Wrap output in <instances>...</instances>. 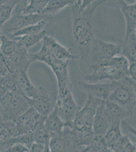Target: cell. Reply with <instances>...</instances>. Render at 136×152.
Here are the masks:
<instances>
[{"instance_id": "cell-1", "label": "cell", "mask_w": 136, "mask_h": 152, "mask_svg": "<svg viewBox=\"0 0 136 152\" xmlns=\"http://www.w3.org/2000/svg\"><path fill=\"white\" fill-rule=\"evenodd\" d=\"M106 1H76L72 6L73 38L81 53L80 67L86 72V64L94 40L92 19L96 8Z\"/></svg>"}, {"instance_id": "cell-2", "label": "cell", "mask_w": 136, "mask_h": 152, "mask_svg": "<svg viewBox=\"0 0 136 152\" xmlns=\"http://www.w3.org/2000/svg\"><path fill=\"white\" fill-rule=\"evenodd\" d=\"M5 121H15L32 107L31 100L17 92L10 91L0 98Z\"/></svg>"}, {"instance_id": "cell-3", "label": "cell", "mask_w": 136, "mask_h": 152, "mask_svg": "<svg viewBox=\"0 0 136 152\" xmlns=\"http://www.w3.org/2000/svg\"><path fill=\"white\" fill-rule=\"evenodd\" d=\"M103 100L87 96L85 105L80 107L73 123V128L80 132H93V120L99 105Z\"/></svg>"}, {"instance_id": "cell-4", "label": "cell", "mask_w": 136, "mask_h": 152, "mask_svg": "<svg viewBox=\"0 0 136 152\" xmlns=\"http://www.w3.org/2000/svg\"><path fill=\"white\" fill-rule=\"evenodd\" d=\"M108 99L120 105L133 115L136 107V94L133 81L129 76L119 81L117 86L112 91Z\"/></svg>"}, {"instance_id": "cell-5", "label": "cell", "mask_w": 136, "mask_h": 152, "mask_svg": "<svg viewBox=\"0 0 136 152\" xmlns=\"http://www.w3.org/2000/svg\"><path fill=\"white\" fill-rule=\"evenodd\" d=\"M49 145L51 152H81L85 147L79 145L73 128L69 127L52 135Z\"/></svg>"}, {"instance_id": "cell-6", "label": "cell", "mask_w": 136, "mask_h": 152, "mask_svg": "<svg viewBox=\"0 0 136 152\" xmlns=\"http://www.w3.org/2000/svg\"><path fill=\"white\" fill-rule=\"evenodd\" d=\"M88 67L91 72L86 74L84 77L85 81L88 83H96L104 80L109 81H119L124 79L128 76L127 73L109 66L90 65Z\"/></svg>"}, {"instance_id": "cell-7", "label": "cell", "mask_w": 136, "mask_h": 152, "mask_svg": "<svg viewBox=\"0 0 136 152\" xmlns=\"http://www.w3.org/2000/svg\"><path fill=\"white\" fill-rule=\"evenodd\" d=\"M50 18H51L42 14L12 15L11 18L2 27L1 35L10 37L13 34L26 26L37 23L43 19Z\"/></svg>"}, {"instance_id": "cell-8", "label": "cell", "mask_w": 136, "mask_h": 152, "mask_svg": "<svg viewBox=\"0 0 136 152\" xmlns=\"http://www.w3.org/2000/svg\"><path fill=\"white\" fill-rule=\"evenodd\" d=\"M56 107L65 127L73 128V121L80 107L74 99L72 92L62 96H57Z\"/></svg>"}, {"instance_id": "cell-9", "label": "cell", "mask_w": 136, "mask_h": 152, "mask_svg": "<svg viewBox=\"0 0 136 152\" xmlns=\"http://www.w3.org/2000/svg\"><path fill=\"white\" fill-rule=\"evenodd\" d=\"M69 62H64L54 58L48 66L55 75L57 83V96H62L72 92L73 86L69 74Z\"/></svg>"}, {"instance_id": "cell-10", "label": "cell", "mask_w": 136, "mask_h": 152, "mask_svg": "<svg viewBox=\"0 0 136 152\" xmlns=\"http://www.w3.org/2000/svg\"><path fill=\"white\" fill-rule=\"evenodd\" d=\"M45 118L33 107H30L15 121L18 135L33 133L37 128L44 124Z\"/></svg>"}, {"instance_id": "cell-11", "label": "cell", "mask_w": 136, "mask_h": 152, "mask_svg": "<svg viewBox=\"0 0 136 152\" xmlns=\"http://www.w3.org/2000/svg\"><path fill=\"white\" fill-rule=\"evenodd\" d=\"M93 47V55H90L93 63L90 66L98 64L102 61L119 56L122 52L121 45L100 39L94 40Z\"/></svg>"}, {"instance_id": "cell-12", "label": "cell", "mask_w": 136, "mask_h": 152, "mask_svg": "<svg viewBox=\"0 0 136 152\" xmlns=\"http://www.w3.org/2000/svg\"><path fill=\"white\" fill-rule=\"evenodd\" d=\"M57 96L43 87H38L36 95L31 100L32 106L39 114L46 117L55 107Z\"/></svg>"}, {"instance_id": "cell-13", "label": "cell", "mask_w": 136, "mask_h": 152, "mask_svg": "<svg viewBox=\"0 0 136 152\" xmlns=\"http://www.w3.org/2000/svg\"><path fill=\"white\" fill-rule=\"evenodd\" d=\"M119 81H111L106 83H88L80 81L79 86L87 95L91 96L103 101L107 100L112 91L117 86Z\"/></svg>"}, {"instance_id": "cell-14", "label": "cell", "mask_w": 136, "mask_h": 152, "mask_svg": "<svg viewBox=\"0 0 136 152\" xmlns=\"http://www.w3.org/2000/svg\"><path fill=\"white\" fill-rule=\"evenodd\" d=\"M43 41V46L57 60L64 62H69L70 60L79 59L78 56L74 53L71 49L65 47L50 35L45 37Z\"/></svg>"}, {"instance_id": "cell-15", "label": "cell", "mask_w": 136, "mask_h": 152, "mask_svg": "<svg viewBox=\"0 0 136 152\" xmlns=\"http://www.w3.org/2000/svg\"><path fill=\"white\" fill-rule=\"evenodd\" d=\"M114 3L119 7L126 21L125 36L136 32V1L134 3L128 4L122 0L115 1Z\"/></svg>"}, {"instance_id": "cell-16", "label": "cell", "mask_w": 136, "mask_h": 152, "mask_svg": "<svg viewBox=\"0 0 136 152\" xmlns=\"http://www.w3.org/2000/svg\"><path fill=\"white\" fill-rule=\"evenodd\" d=\"M104 106L110 125L116 122L122 123V121L132 115L120 105L108 99L104 101Z\"/></svg>"}, {"instance_id": "cell-17", "label": "cell", "mask_w": 136, "mask_h": 152, "mask_svg": "<svg viewBox=\"0 0 136 152\" xmlns=\"http://www.w3.org/2000/svg\"><path fill=\"white\" fill-rule=\"evenodd\" d=\"M29 54L28 49L21 44L17 50L9 57L15 68L16 74L28 71L32 62L29 58Z\"/></svg>"}, {"instance_id": "cell-18", "label": "cell", "mask_w": 136, "mask_h": 152, "mask_svg": "<svg viewBox=\"0 0 136 152\" xmlns=\"http://www.w3.org/2000/svg\"><path fill=\"white\" fill-rule=\"evenodd\" d=\"M110 125V123L105 113L103 101L98 108L93 120V130L94 134L104 136Z\"/></svg>"}, {"instance_id": "cell-19", "label": "cell", "mask_w": 136, "mask_h": 152, "mask_svg": "<svg viewBox=\"0 0 136 152\" xmlns=\"http://www.w3.org/2000/svg\"><path fill=\"white\" fill-rule=\"evenodd\" d=\"M16 75L18 85L21 91L28 99L32 100L36 95L38 88L35 86L29 79L27 72H21Z\"/></svg>"}, {"instance_id": "cell-20", "label": "cell", "mask_w": 136, "mask_h": 152, "mask_svg": "<svg viewBox=\"0 0 136 152\" xmlns=\"http://www.w3.org/2000/svg\"><path fill=\"white\" fill-rule=\"evenodd\" d=\"M44 126L52 135L60 133L65 127L64 122L61 119L57 112V107L45 118Z\"/></svg>"}, {"instance_id": "cell-21", "label": "cell", "mask_w": 136, "mask_h": 152, "mask_svg": "<svg viewBox=\"0 0 136 152\" xmlns=\"http://www.w3.org/2000/svg\"><path fill=\"white\" fill-rule=\"evenodd\" d=\"M76 1L70 0H49L42 15L51 18L52 16L62 10L68 6H72Z\"/></svg>"}, {"instance_id": "cell-22", "label": "cell", "mask_w": 136, "mask_h": 152, "mask_svg": "<svg viewBox=\"0 0 136 152\" xmlns=\"http://www.w3.org/2000/svg\"><path fill=\"white\" fill-rule=\"evenodd\" d=\"M122 53L129 63L134 62L136 57V32L125 36Z\"/></svg>"}, {"instance_id": "cell-23", "label": "cell", "mask_w": 136, "mask_h": 152, "mask_svg": "<svg viewBox=\"0 0 136 152\" xmlns=\"http://www.w3.org/2000/svg\"><path fill=\"white\" fill-rule=\"evenodd\" d=\"M50 19H44L37 23L29 25L26 26L18 31L13 34L9 38H14L18 37L35 35L41 33L46 28L48 25V21Z\"/></svg>"}, {"instance_id": "cell-24", "label": "cell", "mask_w": 136, "mask_h": 152, "mask_svg": "<svg viewBox=\"0 0 136 152\" xmlns=\"http://www.w3.org/2000/svg\"><path fill=\"white\" fill-rule=\"evenodd\" d=\"M18 1L0 0V34L3 26L11 18L14 7Z\"/></svg>"}, {"instance_id": "cell-25", "label": "cell", "mask_w": 136, "mask_h": 152, "mask_svg": "<svg viewBox=\"0 0 136 152\" xmlns=\"http://www.w3.org/2000/svg\"><path fill=\"white\" fill-rule=\"evenodd\" d=\"M121 122L112 123L104 135L107 145L111 148L123 135L121 129Z\"/></svg>"}, {"instance_id": "cell-26", "label": "cell", "mask_w": 136, "mask_h": 152, "mask_svg": "<svg viewBox=\"0 0 136 152\" xmlns=\"http://www.w3.org/2000/svg\"><path fill=\"white\" fill-rule=\"evenodd\" d=\"M48 35H49V31L46 28L41 33L37 34L10 38H13L18 41L23 46L28 50L29 49L38 43L41 40H43L44 38Z\"/></svg>"}, {"instance_id": "cell-27", "label": "cell", "mask_w": 136, "mask_h": 152, "mask_svg": "<svg viewBox=\"0 0 136 152\" xmlns=\"http://www.w3.org/2000/svg\"><path fill=\"white\" fill-rule=\"evenodd\" d=\"M129 61L124 56H117L113 57L112 58L104 60L96 65L101 66H109L115 67L116 69L121 70L127 73L128 74V71L129 66ZM96 65V64H94Z\"/></svg>"}, {"instance_id": "cell-28", "label": "cell", "mask_w": 136, "mask_h": 152, "mask_svg": "<svg viewBox=\"0 0 136 152\" xmlns=\"http://www.w3.org/2000/svg\"><path fill=\"white\" fill-rule=\"evenodd\" d=\"M1 44L0 52L4 55L9 57L20 46L21 43L13 38L1 35Z\"/></svg>"}, {"instance_id": "cell-29", "label": "cell", "mask_w": 136, "mask_h": 152, "mask_svg": "<svg viewBox=\"0 0 136 152\" xmlns=\"http://www.w3.org/2000/svg\"><path fill=\"white\" fill-rule=\"evenodd\" d=\"M48 1L46 0H30L23 12V15L42 14L45 10Z\"/></svg>"}, {"instance_id": "cell-30", "label": "cell", "mask_w": 136, "mask_h": 152, "mask_svg": "<svg viewBox=\"0 0 136 152\" xmlns=\"http://www.w3.org/2000/svg\"><path fill=\"white\" fill-rule=\"evenodd\" d=\"M110 149L114 152H136V143L132 142L128 135H123Z\"/></svg>"}, {"instance_id": "cell-31", "label": "cell", "mask_w": 136, "mask_h": 152, "mask_svg": "<svg viewBox=\"0 0 136 152\" xmlns=\"http://www.w3.org/2000/svg\"><path fill=\"white\" fill-rule=\"evenodd\" d=\"M35 142L40 143H49L51 135L45 129L44 124L39 126L34 132Z\"/></svg>"}, {"instance_id": "cell-32", "label": "cell", "mask_w": 136, "mask_h": 152, "mask_svg": "<svg viewBox=\"0 0 136 152\" xmlns=\"http://www.w3.org/2000/svg\"><path fill=\"white\" fill-rule=\"evenodd\" d=\"M29 152H51L49 143L34 142L29 149Z\"/></svg>"}, {"instance_id": "cell-33", "label": "cell", "mask_w": 136, "mask_h": 152, "mask_svg": "<svg viewBox=\"0 0 136 152\" xmlns=\"http://www.w3.org/2000/svg\"><path fill=\"white\" fill-rule=\"evenodd\" d=\"M28 147L21 143H14L3 152H29Z\"/></svg>"}, {"instance_id": "cell-34", "label": "cell", "mask_w": 136, "mask_h": 152, "mask_svg": "<svg viewBox=\"0 0 136 152\" xmlns=\"http://www.w3.org/2000/svg\"><path fill=\"white\" fill-rule=\"evenodd\" d=\"M128 76L132 81L136 82V62H132L129 64Z\"/></svg>"}, {"instance_id": "cell-35", "label": "cell", "mask_w": 136, "mask_h": 152, "mask_svg": "<svg viewBox=\"0 0 136 152\" xmlns=\"http://www.w3.org/2000/svg\"><path fill=\"white\" fill-rule=\"evenodd\" d=\"M10 74L5 65L0 59V77H6Z\"/></svg>"}, {"instance_id": "cell-36", "label": "cell", "mask_w": 136, "mask_h": 152, "mask_svg": "<svg viewBox=\"0 0 136 152\" xmlns=\"http://www.w3.org/2000/svg\"><path fill=\"white\" fill-rule=\"evenodd\" d=\"M121 124L124 125V127H126V128L127 129L129 132H130L132 134L134 135L135 137H136V129L134 127H133V126H131V125L129 124V123L126 122L125 120L122 122Z\"/></svg>"}, {"instance_id": "cell-37", "label": "cell", "mask_w": 136, "mask_h": 152, "mask_svg": "<svg viewBox=\"0 0 136 152\" xmlns=\"http://www.w3.org/2000/svg\"><path fill=\"white\" fill-rule=\"evenodd\" d=\"M4 121H5V118H4L3 109L1 104L0 103V122Z\"/></svg>"}, {"instance_id": "cell-38", "label": "cell", "mask_w": 136, "mask_h": 152, "mask_svg": "<svg viewBox=\"0 0 136 152\" xmlns=\"http://www.w3.org/2000/svg\"><path fill=\"white\" fill-rule=\"evenodd\" d=\"M81 152H93V151L91 150V149L90 148L89 145H87L86 147H84V148L83 149Z\"/></svg>"}, {"instance_id": "cell-39", "label": "cell", "mask_w": 136, "mask_h": 152, "mask_svg": "<svg viewBox=\"0 0 136 152\" xmlns=\"http://www.w3.org/2000/svg\"><path fill=\"white\" fill-rule=\"evenodd\" d=\"M114 152L113 151L111 150L110 148H109V147H106L105 148V149L102 150L101 152Z\"/></svg>"}, {"instance_id": "cell-40", "label": "cell", "mask_w": 136, "mask_h": 152, "mask_svg": "<svg viewBox=\"0 0 136 152\" xmlns=\"http://www.w3.org/2000/svg\"><path fill=\"white\" fill-rule=\"evenodd\" d=\"M133 86L135 92L136 94V82H133Z\"/></svg>"}, {"instance_id": "cell-41", "label": "cell", "mask_w": 136, "mask_h": 152, "mask_svg": "<svg viewBox=\"0 0 136 152\" xmlns=\"http://www.w3.org/2000/svg\"><path fill=\"white\" fill-rule=\"evenodd\" d=\"M1 35H0V47H1Z\"/></svg>"}, {"instance_id": "cell-42", "label": "cell", "mask_w": 136, "mask_h": 152, "mask_svg": "<svg viewBox=\"0 0 136 152\" xmlns=\"http://www.w3.org/2000/svg\"><path fill=\"white\" fill-rule=\"evenodd\" d=\"M0 152H3V151H2V150H0Z\"/></svg>"}, {"instance_id": "cell-43", "label": "cell", "mask_w": 136, "mask_h": 152, "mask_svg": "<svg viewBox=\"0 0 136 152\" xmlns=\"http://www.w3.org/2000/svg\"></svg>"}]
</instances>
